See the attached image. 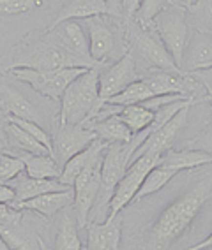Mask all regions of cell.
Masks as SVG:
<instances>
[{"label":"cell","mask_w":212,"mask_h":250,"mask_svg":"<svg viewBox=\"0 0 212 250\" xmlns=\"http://www.w3.org/2000/svg\"><path fill=\"white\" fill-rule=\"evenodd\" d=\"M92 16H113L110 7L104 0H71L68 5H64L53 25H59L66 20H87Z\"/></svg>","instance_id":"d4e9b609"},{"label":"cell","mask_w":212,"mask_h":250,"mask_svg":"<svg viewBox=\"0 0 212 250\" xmlns=\"http://www.w3.org/2000/svg\"><path fill=\"white\" fill-rule=\"evenodd\" d=\"M83 21H85L83 27H85L87 37H89L91 58L97 65H108V57L113 53L115 42H117L108 16H92Z\"/></svg>","instance_id":"5bb4252c"},{"label":"cell","mask_w":212,"mask_h":250,"mask_svg":"<svg viewBox=\"0 0 212 250\" xmlns=\"http://www.w3.org/2000/svg\"><path fill=\"white\" fill-rule=\"evenodd\" d=\"M209 67H212V36L205 32L193 30L188 36L181 71L184 74H191L194 71Z\"/></svg>","instance_id":"9a60e30c"},{"label":"cell","mask_w":212,"mask_h":250,"mask_svg":"<svg viewBox=\"0 0 212 250\" xmlns=\"http://www.w3.org/2000/svg\"><path fill=\"white\" fill-rule=\"evenodd\" d=\"M118 250H120V249H118Z\"/></svg>","instance_id":"f907efd6"},{"label":"cell","mask_w":212,"mask_h":250,"mask_svg":"<svg viewBox=\"0 0 212 250\" xmlns=\"http://www.w3.org/2000/svg\"><path fill=\"white\" fill-rule=\"evenodd\" d=\"M193 4H194V0H181V5H184L186 9H188V7H191Z\"/></svg>","instance_id":"f6af8a7d"},{"label":"cell","mask_w":212,"mask_h":250,"mask_svg":"<svg viewBox=\"0 0 212 250\" xmlns=\"http://www.w3.org/2000/svg\"><path fill=\"white\" fill-rule=\"evenodd\" d=\"M150 97H154L152 92L147 88V85H145L143 81L138 80V81H135V83H131L127 88L122 90L120 94H117L115 97L110 99L108 103L117 104V106H131V104L145 103V101Z\"/></svg>","instance_id":"1f68e13d"},{"label":"cell","mask_w":212,"mask_h":250,"mask_svg":"<svg viewBox=\"0 0 212 250\" xmlns=\"http://www.w3.org/2000/svg\"><path fill=\"white\" fill-rule=\"evenodd\" d=\"M196 83H207V85H212V67L209 69H202V71H194L189 74Z\"/></svg>","instance_id":"60d3db41"},{"label":"cell","mask_w":212,"mask_h":250,"mask_svg":"<svg viewBox=\"0 0 212 250\" xmlns=\"http://www.w3.org/2000/svg\"><path fill=\"white\" fill-rule=\"evenodd\" d=\"M85 67H68V69H11L16 80L30 86L34 92L41 94L43 97H48L55 103H59L62 94L66 92L72 80H76L81 72H85Z\"/></svg>","instance_id":"52a82bcc"},{"label":"cell","mask_w":212,"mask_h":250,"mask_svg":"<svg viewBox=\"0 0 212 250\" xmlns=\"http://www.w3.org/2000/svg\"><path fill=\"white\" fill-rule=\"evenodd\" d=\"M133 153L131 143H113L108 145L103 153L101 161V182L99 190L95 196L94 206H92L89 222H104L108 215V205L113 196V190L117 187V183L126 173L129 166V157Z\"/></svg>","instance_id":"3957f363"},{"label":"cell","mask_w":212,"mask_h":250,"mask_svg":"<svg viewBox=\"0 0 212 250\" xmlns=\"http://www.w3.org/2000/svg\"><path fill=\"white\" fill-rule=\"evenodd\" d=\"M186 148H189V150H198V152H203L212 157V120L209 122L207 127H205L200 134H196L191 141L186 143Z\"/></svg>","instance_id":"8d00e7d4"},{"label":"cell","mask_w":212,"mask_h":250,"mask_svg":"<svg viewBox=\"0 0 212 250\" xmlns=\"http://www.w3.org/2000/svg\"><path fill=\"white\" fill-rule=\"evenodd\" d=\"M168 2L170 0H141L140 7H138L133 20L138 23H143V25H150V21L166 7Z\"/></svg>","instance_id":"d590c367"},{"label":"cell","mask_w":212,"mask_h":250,"mask_svg":"<svg viewBox=\"0 0 212 250\" xmlns=\"http://www.w3.org/2000/svg\"><path fill=\"white\" fill-rule=\"evenodd\" d=\"M53 250H83L80 232H78L76 219H71L69 215H64L62 217L57 236H55Z\"/></svg>","instance_id":"f1b7e54d"},{"label":"cell","mask_w":212,"mask_h":250,"mask_svg":"<svg viewBox=\"0 0 212 250\" xmlns=\"http://www.w3.org/2000/svg\"><path fill=\"white\" fill-rule=\"evenodd\" d=\"M203 88H205V92H207V99H209V103H211V106H212V85L203 83Z\"/></svg>","instance_id":"ee69618b"},{"label":"cell","mask_w":212,"mask_h":250,"mask_svg":"<svg viewBox=\"0 0 212 250\" xmlns=\"http://www.w3.org/2000/svg\"><path fill=\"white\" fill-rule=\"evenodd\" d=\"M106 5L110 7L112 14L115 18H120V5H122V0H104Z\"/></svg>","instance_id":"7bdbcfd3"},{"label":"cell","mask_w":212,"mask_h":250,"mask_svg":"<svg viewBox=\"0 0 212 250\" xmlns=\"http://www.w3.org/2000/svg\"><path fill=\"white\" fill-rule=\"evenodd\" d=\"M39 250H50V249H48V245L45 243V240H43V238L39 240Z\"/></svg>","instance_id":"bcb514c9"},{"label":"cell","mask_w":212,"mask_h":250,"mask_svg":"<svg viewBox=\"0 0 212 250\" xmlns=\"http://www.w3.org/2000/svg\"><path fill=\"white\" fill-rule=\"evenodd\" d=\"M141 80L138 62L133 53L127 49L115 63L101 65L99 69V104L103 106L110 99L120 94L122 90Z\"/></svg>","instance_id":"9c48e42d"},{"label":"cell","mask_w":212,"mask_h":250,"mask_svg":"<svg viewBox=\"0 0 212 250\" xmlns=\"http://www.w3.org/2000/svg\"><path fill=\"white\" fill-rule=\"evenodd\" d=\"M87 241L83 250H118L122 243V217L85 226Z\"/></svg>","instance_id":"2e32d148"},{"label":"cell","mask_w":212,"mask_h":250,"mask_svg":"<svg viewBox=\"0 0 212 250\" xmlns=\"http://www.w3.org/2000/svg\"><path fill=\"white\" fill-rule=\"evenodd\" d=\"M5 134L11 138V143L18 148V150H22V152L32 153V155H51V152L45 146V145L39 143L36 138H32L30 134H27L25 130H22L20 127H16V125L7 124V127H5Z\"/></svg>","instance_id":"f546056e"},{"label":"cell","mask_w":212,"mask_h":250,"mask_svg":"<svg viewBox=\"0 0 212 250\" xmlns=\"http://www.w3.org/2000/svg\"><path fill=\"white\" fill-rule=\"evenodd\" d=\"M101 157L99 161L92 162L89 167L81 171V174L76 178L72 190H74V213H76V224L78 228H85L89 224V217H91L92 206H94L95 196L99 190V182H101Z\"/></svg>","instance_id":"8fae6325"},{"label":"cell","mask_w":212,"mask_h":250,"mask_svg":"<svg viewBox=\"0 0 212 250\" xmlns=\"http://www.w3.org/2000/svg\"><path fill=\"white\" fill-rule=\"evenodd\" d=\"M46 37H50L53 42L71 51L72 55H76L85 63H89L91 67L97 65L91 58L89 37H87L85 28L76 20H66V21H60L59 25H51L46 32Z\"/></svg>","instance_id":"4fadbf2b"},{"label":"cell","mask_w":212,"mask_h":250,"mask_svg":"<svg viewBox=\"0 0 212 250\" xmlns=\"http://www.w3.org/2000/svg\"><path fill=\"white\" fill-rule=\"evenodd\" d=\"M175 171L172 169H163V167H152V169L149 171V174L145 176V180L141 182V187L138 188V192H136L135 199H133V203H140L143 201L145 197H150L154 196V194H158L159 190H163V188L166 187L168 183H170V180L175 176Z\"/></svg>","instance_id":"83f0119b"},{"label":"cell","mask_w":212,"mask_h":250,"mask_svg":"<svg viewBox=\"0 0 212 250\" xmlns=\"http://www.w3.org/2000/svg\"><path fill=\"white\" fill-rule=\"evenodd\" d=\"M7 122L13 125H16V127H20L22 130H25L27 134H30L32 138H36L39 143L45 145L48 150L51 152V138L50 134L46 132L43 127H41L39 124H36V122H30V120H22V118H14V116H7Z\"/></svg>","instance_id":"e575fe53"},{"label":"cell","mask_w":212,"mask_h":250,"mask_svg":"<svg viewBox=\"0 0 212 250\" xmlns=\"http://www.w3.org/2000/svg\"><path fill=\"white\" fill-rule=\"evenodd\" d=\"M158 161H159V155L147 153V155H141L138 159H135L131 164L127 166L126 173L120 178V182L117 183L112 199H110L106 220H113L115 217H118L122 213V210H126L127 205H131L136 192H138V188L141 187V182L149 174V171L158 166Z\"/></svg>","instance_id":"ba28073f"},{"label":"cell","mask_w":212,"mask_h":250,"mask_svg":"<svg viewBox=\"0 0 212 250\" xmlns=\"http://www.w3.org/2000/svg\"><path fill=\"white\" fill-rule=\"evenodd\" d=\"M99 69L101 65L87 69L60 97V125L85 124L95 111H99Z\"/></svg>","instance_id":"7a4b0ae2"},{"label":"cell","mask_w":212,"mask_h":250,"mask_svg":"<svg viewBox=\"0 0 212 250\" xmlns=\"http://www.w3.org/2000/svg\"><path fill=\"white\" fill-rule=\"evenodd\" d=\"M45 4V0H0V16H18L34 11Z\"/></svg>","instance_id":"836d02e7"},{"label":"cell","mask_w":212,"mask_h":250,"mask_svg":"<svg viewBox=\"0 0 212 250\" xmlns=\"http://www.w3.org/2000/svg\"><path fill=\"white\" fill-rule=\"evenodd\" d=\"M172 182L177 187L141 231L143 250H181L194 224L212 211V164L181 171Z\"/></svg>","instance_id":"6da1fadb"},{"label":"cell","mask_w":212,"mask_h":250,"mask_svg":"<svg viewBox=\"0 0 212 250\" xmlns=\"http://www.w3.org/2000/svg\"><path fill=\"white\" fill-rule=\"evenodd\" d=\"M23 171H25V166L18 155L4 152L0 153V183H9Z\"/></svg>","instance_id":"d6a6232c"},{"label":"cell","mask_w":212,"mask_h":250,"mask_svg":"<svg viewBox=\"0 0 212 250\" xmlns=\"http://www.w3.org/2000/svg\"><path fill=\"white\" fill-rule=\"evenodd\" d=\"M0 238L11 250H39L41 236L23 222V217L9 224H0Z\"/></svg>","instance_id":"44dd1931"},{"label":"cell","mask_w":212,"mask_h":250,"mask_svg":"<svg viewBox=\"0 0 212 250\" xmlns=\"http://www.w3.org/2000/svg\"><path fill=\"white\" fill-rule=\"evenodd\" d=\"M2 150H4V139H2V136H0V153H2Z\"/></svg>","instance_id":"c3c4849f"},{"label":"cell","mask_w":212,"mask_h":250,"mask_svg":"<svg viewBox=\"0 0 212 250\" xmlns=\"http://www.w3.org/2000/svg\"><path fill=\"white\" fill-rule=\"evenodd\" d=\"M72 201H74V190L69 187L64 190H57V192H48L43 196L32 197V199H27V201L13 206H16L20 210L34 211V213H39L43 217H55L59 211L69 208Z\"/></svg>","instance_id":"ac0fdd59"},{"label":"cell","mask_w":212,"mask_h":250,"mask_svg":"<svg viewBox=\"0 0 212 250\" xmlns=\"http://www.w3.org/2000/svg\"><path fill=\"white\" fill-rule=\"evenodd\" d=\"M209 249H212V232L211 234H207L203 240L196 241L194 245L186 247V249H182V250H209Z\"/></svg>","instance_id":"b9f144b4"},{"label":"cell","mask_w":212,"mask_h":250,"mask_svg":"<svg viewBox=\"0 0 212 250\" xmlns=\"http://www.w3.org/2000/svg\"><path fill=\"white\" fill-rule=\"evenodd\" d=\"M7 185H11L16 194V203L14 205H18V203L27 201V199H32V197H37V196H43V194H48V192H57V190H64V188H69L66 187L64 183H60L59 180H37V178H30L23 173H20L16 178L11 180Z\"/></svg>","instance_id":"603a6c76"},{"label":"cell","mask_w":212,"mask_h":250,"mask_svg":"<svg viewBox=\"0 0 212 250\" xmlns=\"http://www.w3.org/2000/svg\"><path fill=\"white\" fill-rule=\"evenodd\" d=\"M188 18H191L194 30L212 36V0H194V4L188 7Z\"/></svg>","instance_id":"4dcf8cb0"},{"label":"cell","mask_w":212,"mask_h":250,"mask_svg":"<svg viewBox=\"0 0 212 250\" xmlns=\"http://www.w3.org/2000/svg\"><path fill=\"white\" fill-rule=\"evenodd\" d=\"M108 145L101 141V139H95L94 143L91 146H87L83 152L76 153L74 157H71L66 164L62 166V171H60V176H59V182L64 183L66 187H71L74 185L76 178L81 174V171L89 167L92 162L99 161L101 157H103L104 150H106Z\"/></svg>","instance_id":"d6986e66"},{"label":"cell","mask_w":212,"mask_h":250,"mask_svg":"<svg viewBox=\"0 0 212 250\" xmlns=\"http://www.w3.org/2000/svg\"><path fill=\"white\" fill-rule=\"evenodd\" d=\"M141 0H122V5H120V18H126V20H133L135 18L136 11L140 7Z\"/></svg>","instance_id":"f35d334b"},{"label":"cell","mask_w":212,"mask_h":250,"mask_svg":"<svg viewBox=\"0 0 212 250\" xmlns=\"http://www.w3.org/2000/svg\"><path fill=\"white\" fill-rule=\"evenodd\" d=\"M94 130L85 124L78 125H60L55 138H51V155L62 167L66 162L76 153L83 152L95 141Z\"/></svg>","instance_id":"30bf717a"},{"label":"cell","mask_w":212,"mask_h":250,"mask_svg":"<svg viewBox=\"0 0 212 250\" xmlns=\"http://www.w3.org/2000/svg\"><path fill=\"white\" fill-rule=\"evenodd\" d=\"M184 76L161 71V69H147L141 72V81L152 92V95H188L191 97L189 90H194V85H188L189 80H186Z\"/></svg>","instance_id":"e0dca14e"},{"label":"cell","mask_w":212,"mask_h":250,"mask_svg":"<svg viewBox=\"0 0 212 250\" xmlns=\"http://www.w3.org/2000/svg\"><path fill=\"white\" fill-rule=\"evenodd\" d=\"M117 116L120 118L122 124H126L129 130L136 136L143 132L152 124L154 111H150L149 107H145L143 104H131V106H122Z\"/></svg>","instance_id":"4316f807"},{"label":"cell","mask_w":212,"mask_h":250,"mask_svg":"<svg viewBox=\"0 0 212 250\" xmlns=\"http://www.w3.org/2000/svg\"><path fill=\"white\" fill-rule=\"evenodd\" d=\"M41 69V71H48V69H68V67H85L91 69L89 63H85L76 55H72L66 48L59 46L50 37H43L36 44L28 46L23 51V57H20L16 62H13L9 67L5 69Z\"/></svg>","instance_id":"8992f818"},{"label":"cell","mask_w":212,"mask_h":250,"mask_svg":"<svg viewBox=\"0 0 212 250\" xmlns=\"http://www.w3.org/2000/svg\"><path fill=\"white\" fill-rule=\"evenodd\" d=\"M189 109H191V106L182 107L181 111L177 113L172 120H168L163 127H159V129H156L154 132H150V134L136 146L135 152L131 153V157H129V164H131L135 159H138V157H141V155H147V153L161 155V153H165L166 150H170L172 145L175 143L179 132H181V130L186 127V124H188Z\"/></svg>","instance_id":"7c38bea8"},{"label":"cell","mask_w":212,"mask_h":250,"mask_svg":"<svg viewBox=\"0 0 212 250\" xmlns=\"http://www.w3.org/2000/svg\"><path fill=\"white\" fill-rule=\"evenodd\" d=\"M127 44L131 46L129 51L133 53V57L140 58L147 67L161 69V71L184 76V72L177 67V63L173 62V58L170 57L150 25L127 20Z\"/></svg>","instance_id":"277c9868"},{"label":"cell","mask_w":212,"mask_h":250,"mask_svg":"<svg viewBox=\"0 0 212 250\" xmlns=\"http://www.w3.org/2000/svg\"><path fill=\"white\" fill-rule=\"evenodd\" d=\"M212 164V157L207 153L198 152V150H189V148H182V150H166L165 153L159 155L158 167L163 169H172L175 173L181 171L194 169L200 166Z\"/></svg>","instance_id":"7402d4cb"},{"label":"cell","mask_w":212,"mask_h":250,"mask_svg":"<svg viewBox=\"0 0 212 250\" xmlns=\"http://www.w3.org/2000/svg\"><path fill=\"white\" fill-rule=\"evenodd\" d=\"M23 217V211L13 205H0V224H9Z\"/></svg>","instance_id":"74e56055"},{"label":"cell","mask_w":212,"mask_h":250,"mask_svg":"<svg viewBox=\"0 0 212 250\" xmlns=\"http://www.w3.org/2000/svg\"><path fill=\"white\" fill-rule=\"evenodd\" d=\"M0 250H11L9 247H7V245L4 243V240H2V238H0Z\"/></svg>","instance_id":"7dc6e473"},{"label":"cell","mask_w":212,"mask_h":250,"mask_svg":"<svg viewBox=\"0 0 212 250\" xmlns=\"http://www.w3.org/2000/svg\"><path fill=\"white\" fill-rule=\"evenodd\" d=\"M209 250H212V249H209Z\"/></svg>","instance_id":"681fc988"},{"label":"cell","mask_w":212,"mask_h":250,"mask_svg":"<svg viewBox=\"0 0 212 250\" xmlns=\"http://www.w3.org/2000/svg\"><path fill=\"white\" fill-rule=\"evenodd\" d=\"M23 166H25V174L30 178L37 180H59L62 167L51 155H32V153H23L20 155Z\"/></svg>","instance_id":"484cf974"},{"label":"cell","mask_w":212,"mask_h":250,"mask_svg":"<svg viewBox=\"0 0 212 250\" xmlns=\"http://www.w3.org/2000/svg\"><path fill=\"white\" fill-rule=\"evenodd\" d=\"M87 127L94 130V134L97 139L104 141L106 145L113 143H131L135 134H133L129 127L126 124H122L120 118L117 115L108 116V118H103V120L97 122H87Z\"/></svg>","instance_id":"cb8c5ba5"},{"label":"cell","mask_w":212,"mask_h":250,"mask_svg":"<svg viewBox=\"0 0 212 250\" xmlns=\"http://www.w3.org/2000/svg\"><path fill=\"white\" fill-rule=\"evenodd\" d=\"M150 27L156 36L161 39L163 46L166 48L177 67L181 69L182 55H184L186 42L189 36V18L184 5L170 2V4L150 21Z\"/></svg>","instance_id":"5b68a950"},{"label":"cell","mask_w":212,"mask_h":250,"mask_svg":"<svg viewBox=\"0 0 212 250\" xmlns=\"http://www.w3.org/2000/svg\"><path fill=\"white\" fill-rule=\"evenodd\" d=\"M16 203V194L13 187L7 183H0V205H14Z\"/></svg>","instance_id":"ab89813d"},{"label":"cell","mask_w":212,"mask_h":250,"mask_svg":"<svg viewBox=\"0 0 212 250\" xmlns=\"http://www.w3.org/2000/svg\"><path fill=\"white\" fill-rule=\"evenodd\" d=\"M0 104L4 107V111L7 113V116L22 118V120H30L41 125L37 107L18 88L0 83Z\"/></svg>","instance_id":"ffe728a7"}]
</instances>
